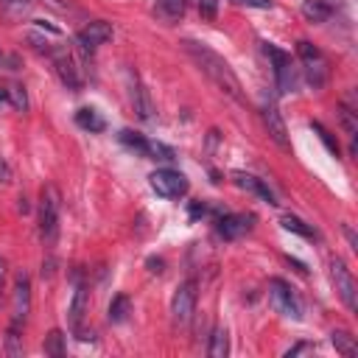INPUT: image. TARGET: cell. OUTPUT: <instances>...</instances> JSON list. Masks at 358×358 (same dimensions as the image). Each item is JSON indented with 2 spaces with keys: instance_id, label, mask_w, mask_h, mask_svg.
Instances as JSON below:
<instances>
[{
  "instance_id": "obj_1",
  "label": "cell",
  "mask_w": 358,
  "mask_h": 358,
  "mask_svg": "<svg viewBox=\"0 0 358 358\" xmlns=\"http://www.w3.org/2000/svg\"><path fill=\"white\" fill-rule=\"evenodd\" d=\"M182 45H185V51L193 56V62L202 67V73H204L207 79H213V84H216L222 93H227V95H230L232 101H238V104H246L243 90H241V82H238V76L232 73V67H230L227 59H222L216 51H210L207 45L193 43V40H185Z\"/></svg>"
},
{
  "instance_id": "obj_2",
  "label": "cell",
  "mask_w": 358,
  "mask_h": 358,
  "mask_svg": "<svg viewBox=\"0 0 358 358\" xmlns=\"http://www.w3.org/2000/svg\"><path fill=\"white\" fill-rule=\"evenodd\" d=\"M59 210H62V196L53 185H45L40 193V232L48 243L56 241L59 232Z\"/></svg>"
},
{
  "instance_id": "obj_3",
  "label": "cell",
  "mask_w": 358,
  "mask_h": 358,
  "mask_svg": "<svg viewBox=\"0 0 358 358\" xmlns=\"http://www.w3.org/2000/svg\"><path fill=\"white\" fill-rule=\"evenodd\" d=\"M269 300H272L274 311L283 313V316H289V319H300L302 316V305H300L297 294L291 291V285L285 280H280V277L269 280Z\"/></svg>"
},
{
  "instance_id": "obj_4",
  "label": "cell",
  "mask_w": 358,
  "mask_h": 358,
  "mask_svg": "<svg viewBox=\"0 0 358 358\" xmlns=\"http://www.w3.org/2000/svg\"><path fill=\"white\" fill-rule=\"evenodd\" d=\"M263 51L272 56V62H274V76H277V87H280V93H294L297 90V70H294V64H291V56L285 53V51H280L277 45H272V43H263Z\"/></svg>"
},
{
  "instance_id": "obj_5",
  "label": "cell",
  "mask_w": 358,
  "mask_h": 358,
  "mask_svg": "<svg viewBox=\"0 0 358 358\" xmlns=\"http://www.w3.org/2000/svg\"><path fill=\"white\" fill-rule=\"evenodd\" d=\"M193 311H196V280H185L174 291V300H171L174 322H179V325H188V322L193 319Z\"/></svg>"
},
{
  "instance_id": "obj_6",
  "label": "cell",
  "mask_w": 358,
  "mask_h": 358,
  "mask_svg": "<svg viewBox=\"0 0 358 358\" xmlns=\"http://www.w3.org/2000/svg\"><path fill=\"white\" fill-rule=\"evenodd\" d=\"M152 188L165 196V199H179L188 193V179L179 174V171H171V168H160L152 174Z\"/></svg>"
},
{
  "instance_id": "obj_7",
  "label": "cell",
  "mask_w": 358,
  "mask_h": 358,
  "mask_svg": "<svg viewBox=\"0 0 358 358\" xmlns=\"http://www.w3.org/2000/svg\"><path fill=\"white\" fill-rule=\"evenodd\" d=\"M331 277H333V285L342 297V302L350 308V311H358V294H355V280L350 274V269L344 266V261L333 258L331 261Z\"/></svg>"
},
{
  "instance_id": "obj_8",
  "label": "cell",
  "mask_w": 358,
  "mask_h": 358,
  "mask_svg": "<svg viewBox=\"0 0 358 358\" xmlns=\"http://www.w3.org/2000/svg\"><path fill=\"white\" fill-rule=\"evenodd\" d=\"M263 123H266V129H269V134H272V140L277 143V146L289 152V149H291L289 129H285V121H283V115H280V110H277L274 104H266V106H263Z\"/></svg>"
},
{
  "instance_id": "obj_9",
  "label": "cell",
  "mask_w": 358,
  "mask_h": 358,
  "mask_svg": "<svg viewBox=\"0 0 358 358\" xmlns=\"http://www.w3.org/2000/svg\"><path fill=\"white\" fill-rule=\"evenodd\" d=\"M51 56H53V64H56L59 79H62L70 90H82V76H79V67H76L73 56H70L67 51H62V48H56Z\"/></svg>"
},
{
  "instance_id": "obj_10",
  "label": "cell",
  "mask_w": 358,
  "mask_h": 358,
  "mask_svg": "<svg viewBox=\"0 0 358 358\" xmlns=\"http://www.w3.org/2000/svg\"><path fill=\"white\" fill-rule=\"evenodd\" d=\"M106 40H112V25H110V23H104V20L90 23L84 31L76 34V43H79L84 51H93V48L104 45Z\"/></svg>"
},
{
  "instance_id": "obj_11",
  "label": "cell",
  "mask_w": 358,
  "mask_h": 358,
  "mask_svg": "<svg viewBox=\"0 0 358 358\" xmlns=\"http://www.w3.org/2000/svg\"><path fill=\"white\" fill-rule=\"evenodd\" d=\"M28 311H31V280L28 274L20 272L14 280V322H25Z\"/></svg>"
},
{
  "instance_id": "obj_12",
  "label": "cell",
  "mask_w": 358,
  "mask_h": 358,
  "mask_svg": "<svg viewBox=\"0 0 358 358\" xmlns=\"http://www.w3.org/2000/svg\"><path fill=\"white\" fill-rule=\"evenodd\" d=\"M129 82H132V104H134V112H137L143 121H152V118H154V104H152L146 87L140 84L137 76H129Z\"/></svg>"
},
{
  "instance_id": "obj_13",
  "label": "cell",
  "mask_w": 358,
  "mask_h": 358,
  "mask_svg": "<svg viewBox=\"0 0 358 358\" xmlns=\"http://www.w3.org/2000/svg\"><path fill=\"white\" fill-rule=\"evenodd\" d=\"M252 216H243V213H241V216H222L219 219V232L224 235V238H241L243 232H249V230H252Z\"/></svg>"
},
{
  "instance_id": "obj_14",
  "label": "cell",
  "mask_w": 358,
  "mask_h": 358,
  "mask_svg": "<svg viewBox=\"0 0 358 358\" xmlns=\"http://www.w3.org/2000/svg\"><path fill=\"white\" fill-rule=\"evenodd\" d=\"M232 179H235V185L238 188H243V191H249V193H255L258 199H263L266 204H274V193L263 185V179H258V176H249V174H232Z\"/></svg>"
},
{
  "instance_id": "obj_15",
  "label": "cell",
  "mask_w": 358,
  "mask_h": 358,
  "mask_svg": "<svg viewBox=\"0 0 358 358\" xmlns=\"http://www.w3.org/2000/svg\"><path fill=\"white\" fill-rule=\"evenodd\" d=\"M84 311H87V289L79 285V289L73 291V300H70V308H67V322H70V328H73V333L82 331Z\"/></svg>"
},
{
  "instance_id": "obj_16",
  "label": "cell",
  "mask_w": 358,
  "mask_h": 358,
  "mask_svg": "<svg viewBox=\"0 0 358 358\" xmlns=\"http://www.w3.org/2000/svg\"><path fill=\"white\" fill-rule=\"evenodd\" d=\"M302 17L308 23H325L331 17V6L325 0H302Z\"/></svg>"
},
{
  "instance_id": "obj_17",
  "label": "cell",
  "mask_w": 358,
  "mask_h": 358,
  "mask_svg": "<svg viewBox=\"0 0 358 358\" xmlns=\"http://www.w3.org/2000/svg\"><path fill=\"white\" fill-rule=\"evenodd\" d=\"M185 9H188V0H157V14L168 23L179 20L185 14Z\"/></svg>"
},
{
  "instance_id": "obj_18",
  "label": "cell",
  "mask_w": 358,
  "mask_h": 358,
  "mask_svg": "<svg viewBox=\"0 0 358 358\" xmlns=\"http://www.w3.org/2000/svg\"><path fill=\"white\" fill-rule=\"evenodd\" d=\"M305 73H308V82L313 87L325 84V79H328V62H325V56H319L313 62H305Z\"/></svg>"
},
{
  "instance_id": "obj_19",
  "label": "cell",
  "mask_w": 358,
  "mask_h": 358,
  "mask_svg": "<svg viewBox=\"0 0 358 358\" xmlns=\"http://www.w3.org/2000/svg\"><path fill=\"white\" fill-rule=\"evenodd\" d=\"M230 353V339H227V331L224 328H216L210 336V347H207V355L210 358H224Z\"/></svg>"
},
{
  "instance_id": "obj_20",
  "label": "cell",
  "mask_w": 358,
  "mask_h": 358,
  "mask_svg": "<svg viewBox=\"0 0 358 358\" xmlns=\"http://www.w3.org/2000/svg\"><path fill=\"white\" fill-rule=\"evenodd\" d=\"M76 123L87 132H104V118L95 110H79L76 112Z\"/></svg>"
},
{
  "instance_id": "obj_21",
  "label": "cell",
  "mask_w": 358,
  "mask_h": 358,
  "mask_svg": "<svg viewBox=\"0 0 358 358\" xmlns=\"http://www.w3.org/2000/svg\"><path fill=\"white\" fill-rule=\"evenodd\" d=\"M129 311H132V302H129V297L126 294H118L112 302H110V322H126V316H129Z\"/></svg>"
},
{
  "instance_id": "obj_22",
  "label": "cell",
  "mask_w": 358,
  "mask_h": 358,
  "mask_svg": "<svg viewBox=\"0 0 358 358\" xmlns=\"http://www.w3.org/2000/svg\"><path fill=\"white\" fill-rule=\"evenodd\" d=\"M64 353H67V347H64V333H62V331H51V333L45 336V355L62 358Z\"/></svg>"
},
{
  "instance_id": "obj_23",
  "label": "cell",
  "mask_w": 358,
  "mask_h": 358,
  "mask_svg": "<svg viewBox=\"0 0 358 358\" xmlns=\"http://www.w3.org/2000/svg\"><path fill=\"white\" fill-rule=\"evenodd\" d=\"M280 224L289 230V232H297V235H302V238H316V232H313L302 219H297V216H283Z\"/></svg>"
},
{
  "instance_id": "obj_24",
  "label": "cell",
  "mask_w": 358,
  "mask_h": 358,
  "mask_svg": "<svg viewBox=\"0 0 358 358\" xmlns=\"http://www.w3.org/2000/svg\"><path fill=\"white\" fill-rule=\"evenodd\" d=\"M20 328H23V322H14L12 319V325H9V333H6V353L9 355H20L23 353V344H20Z\"/></svg>"
},
{
  "instance_id": "obj_25",
  "label": "cell",
  "mask_w": 358,
  "mask_h": 358,
  "mask_svg": "<svg viewBox=\"0 0 358 358\" xmlns=\"http://www.w3.org/2000/svg\"><path fill=\"white\" fill-rule=\"evenodd\" d=\"M331 342H333V347H336L342 355H355V353H358V347H355L353 336H350V333H344V331H336V333L331 336Z\"/></svg>"
},
{
  "instance_id": "obj_26",
  "label": "cell",
  "mask_w": 358,
  "mask_h": 358,
  "mask_svg": "<svg viewBox=\"0 0 358 358\" xmlns=\"http://www.w3.org/2000/svg\"><path fill=\"white\" fill-rule=\"evenodd\" d=\"M146 154H149L152 160H165V163L174 160V152H171L168 146H163V143H146Z\"/></svg>"
},
{
  "instance_id": "obj_27",
  "label": "cell",
  "mask_w": 358,
  "mask_h": 358,
  "mask_svg": "<svg viewBox=\"0 0 358 358\" xmlns=\"http://www.w3.org/2000/svg\"><path fill=\"white\" fill-rule=\"evenodd\" d=\"M339 118H342V126H344V132H347L350 137H355V132H358V123H355V112L350 110V106H339Z\"/></svg>"
},
{
  "instance_id": "obj_28",
  "label": "cell",
  "mask_w": 358,
  "mask_h": 358,
  "mask_svg": "<svg viewBox=\"0 0 358 358\" xmlns=\"http://www.w3.org/2000/svg\"><path fill=\"white\" fill-rule=\"evenodd\" d=\"M311 126H313V132H316V134H319V137H322V143H325V146H328V152H331V154H336V157H339V143H336V140H333V134H331V132H328V129H325V126H322V123H316V121H313V123H311Z\"/></svg>"
},
{
  "instance_id": "obj_29",
  "label": "cell",
  "mask_w": 358,
  "mask_h": 358,
  "mask_svg": "<svg viewBox=\"0 0 358 358\" xmlns=\"http://www.w3.org/2000/svg\"><path fill=\"white\" fill-rule=\"evenodd\" d=\"M121 140L126 143L129 149H134V152H140V154H146V143H149V140H143L140 134H134V132H121Z\"/></svg>"
},
{
  "instance_id": "obj_30",
  "label": "cell",
  "mask_w": 358,
  "mask_h": 358,
  "mask_svg": "<svg viewBox=\"0 0 358 358\" xmlns=\"http://www.w3.org/2000/svg\"><path fill=\"white\" fill-rule=\"evenodd\" d=\"M9 98H12V106H17V110H28V98H25V90L20 84H12L9 87Z\"/></svg>"
},
{
  "instance_id": "obj_31",
  "label": "cell",
  "mask_w": 358,
  "mask_h": 358,
  "mask_svg": "<svg viewBox=\"0 0 358 358\" xmlns=\"http://www.w3.org/2000/svg\"><path fill=\"white\" fill-rule=\"evenodd\" d=\"M0 6H3L9 14H25L31 9V0H0Z\"/></svg>"
},
{
  "instance_id": "obj_32",
  "label": "cell",
  "mask_w": 358,
  "mask_h": 358,
  "mask_svg": "<svg viewBox=\"0 0 358 358\" xmlns=\"http://www.w3.org/2000/svg\"><path fill=\"white\" fill-rule=\"evenodd\" d=\"M199 14L204 20H216L219 14V0H199Z\"/></svg>"
},
{
  "instance_id": "obj_33",
  "label": "cell",
  "mask_w": 358,
  "mask_h": 358,
  "mask_svg": "<svg viewBox=\"0 0 358 358\" xmlns=\"http://www.w3.org/2000/svg\"><path fill=\"white\" fill-rule=\"evenodd\" d=\"M297 53H300V59L302 62H313V59H319L322 53H319V48H313L311 43H300L297 45Z\"/></svg>"
},
{
  "instance_id": "obj_34",
  "label": "cell",
  "mask_w": 358,
  "mask_h": 358,
  "mask_svg": "<svg viewBox=\"0 0 358 358\" xmlns=\"http://www.w3.org/2000/svg\"><path fill=\"white\" fill-rule=\"evenodd\" d=\"M238 6H249V9H272V0H232Z\"/></svg>"
},
{
  "instance_id": "obj_35",
  "label": "cell",
  "mask_w": 358,
  "mask_h": 358,
  "mask_svg": "<svg viewBox=\"0 0 358 358\" xmlns=\"http://www.w3.org/2000/svg\"><path fill=\"white\" fill-rule=\"evenodd\" d=\"M6 106H12V98H9V87H0V112H3Z\"/></svg>"
},
{
  "instance_id": "obj_36",
  "label": "cell",
  "mask_w": 358,
  "mask_h": 358,
  "mask_svg": "<svg viewBox=\"0 0 358 358\" xmlns=\"http://www.w3.org/2000/svg\"><path fill=\"white\" fill-rule=\"evenodd\" d=\"M9 179H12V168L0 160V182H9Z\"/></svg>"
},
{
  "instance_id": "obj_37",
  "label": "cell",
  "mask_w": 358,
  "mask_h": 358,
  "mask_svg": "<svg viewBox=\"0 0 358 358\" xmlns=\"http://www.w3.org/2000/svg\"><path fill=\"white\" fill-rule=\"evenodd\" d=\"M149 272L160 274V272H163V261H160V258H149Z\"/></svg>"
},
{
  "instance_id": "obj_38",
  "label": "cell",
  "mask_w": 358,
  "mask_h": 358,
  "mask_svg": "<svg viewBox=\"0 0 358 358\" xmlns=\"http://www.w3.org/2000/svg\"><path fill=\"white\" fill-rule=\"evenodd\" d=\"M3 280H6V261L0 258V294H3Z\"/></svg>"
},
{
  "instance_id": "obj_39",
  "label": "cell",
  "mask_w": 358,
  "mask_h": 358,
  "mask_svg": "<svg viewBox=\"0 0 358 358\" xmlns=\"http://www.w3.org/2000/svg\"><path fill=\"white\" fill-rule=\"evenodd\" d=\"M0 62H3V53H0Z\"/></svg>"
}]
</instances>
